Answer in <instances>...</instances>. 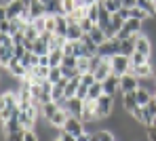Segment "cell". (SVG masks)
Listing matches in <instances>:
<instances>
[{
  "label": "cell",
  "mask_w": 156,
  "mask_h": 141,
  "mask_svg": "<svg viewBox=\"0 0 156 141\" xmlns=\"http://www.w3.org/2000/svg\"><path fill=\"white\" fill-rule=\"evenodd\" d=\"M61 65H63V67H76V65H78V57H74V55H63ZM76 70H78V67H76Z\"/></svg>",
  "instance_id": "cell-37"
},
{
  "label": "cell",
  "mask_w": 156,
  "mask_h": 141,
  "mask_svg": "<svg viewBox=\"0 0 156 141\" xmlns=\"http://www.w3.org/2000/svg\"><path fill=\"white\" fill-rule=\"evenodd\" d=\"M47 15H61V0H51L44 4Z\"/></svg>",
  "instance_id": "cell-28"
},
{
  "label": "cell",
  "mask_w": 156,
  "mask_h": 141,
  "mask_svg": "<svg viewBox=\"0 0 156 141\" xmlns=\"http://www.w3.org/2000/svg\"><path fill=\"white\" fill-rule=\"evenodd\" d=\"M101 2H104V6L112 13V15H114V13H118V11L122 9V4H120L118 0H101Z\"/></svg>",
  "instance_id": "cell-33"
},
{
  "label": "cell",
  "mask_w": 156,
  "mask_h": 141,
  "mask_svg": "<svg viewBox=\"0 0 156 141\" xmlns=\"http://www.w3.org/2000/svg\"><path fill=\"white\" fill-rule=\"evenodd\" d=\"M23 141H40V139H38V133H36V129H27L26 135H23Z\"/></svg>",
  "instance_id": "cell-41"
},
{
  "label": "cell",
  "mask_w": 156,
  "mask_h": 141,
  "mask_svg": "<svg viewBox=\"0 0 156 141\" xmlns=\"http://www.w3.org/2000/svg\"><path fill=\"white\" fill-rule=\"evenodd\" d=\"M137 36V34H135ZM135 36H129V38H125V40H120V53L122 55H133L135 53Z\"/></svg>",
  "instance_id": "cell-19"
},
{
  "label": "cell",
  "mask_w": 156,
  "mask_h": 141,
  "mask_svg": "<svg viewBox=\"0 0 156 141\" xmlns=\"http://www.w3.org/2000/svg\"><path fill=\"white\" fill-rule=\"evenodd\" d=\"M101 95H104V84H101V82L97 80L95 84L89 86V97H87V99H93V101H97V99H99Z\"/></svg>",
  "instance_id": "cell-25"
},
{
  "label": "cell",
  "mask_w": 156,
  "mask_h": 141,
  "mask_svg": "<svg viewBox=\"0 0 156 141\" xmlns=\"http://www.w3.org/2000/svg\"><path fill=\"white\" fill-rule=\"evenodd\" d=\"M6 72L11 74V78H15V80H23L27 76V67L19 61V59H13L11 61V65L6 67Z\"/></svg>",
  "instance_id": "cell-9"
},
{
  "label": "cell",
  "mask_w": 156,
  "mask_h": 141,
  "mask_svg": "<svg viewBox=\"0 0 156 141\" xmlns=\"http://www.w3.org/2000/svg\"><path fill=\"white\" fill-rule=\"evenodd\" d=\"M63 61V51H49V65L51 67H59Z\"/></svg>",
  "instance_id": "cell-29"
},
{
  "label": "cell",
  "mask_w": 156,
  "mask_h": 141,
  "mask_svg": "<svg viewBox=\"0 0 156 141\" xmlns=\"http://www.w3.org/2000/svg\"><path fill=\"white\" fill-rule=\"evenodd\" d=\"M40 2H42V4H47V2H51V0H40Z\"/></svg>",
  "instance_id": "cell-52"
},
{
  "label": "cell",
  "mask_w": 156,
  "mask_h": 141,
  "mask_svg": "<svg viewBox=\"0 0 156 141\" xmlns=\"http://www.w3.org/2000/svg\"><path fill=\"white\" fill-rule=\"evenodd\" d=\"M68 118H70V114H68V110H66V108H61V110H57V112H55V116H53L51 120H47V122H49L51 126H55L57 131H61Z\"/></svg>",
  "instance_id": "cell-15"
},
{
  "label": "cell",
  "mask_w": 156,
  "mask_h": 141,
  "mask_svg": "<svg viewBox=\"0 0 156 141\" xmlns=\"http://www.w3.org/2000/svg\"><path fill=\"white\" fill-rule=\"evenodd\" d=\"M15 131H23L21 122L17 116L9 118V120H2V135H9V133H15Z\"/></svg>",
  "instance_id": "cell-16"
},
{
  "label": "cell",
  "mask_w": 156,
  "mask_h": 141,
  "mask_svg": "<svg viewBox=\"0 0 156 141\" xmlns=\"http://www.w3.org/2000/svg\"><path fill=\"white\" fill-rule=\"evenodd\" d=\"M110 65H112V74L120 78V76H125V74L131 72V57L118 53V55L110 57Z\"/></svg>",
  "instance_id": "cell-1"
},
{
  "label": "cell",
  "mask_w": 156,
  "mask_h": 141,
  "mask_svg": "<svg viewBox=\"0 0 156 141\" xmlns=\"http://www.w3.org/2000/svg\"><path fill=\"white\" fill-rule=\"evenodd\" d=\"M87 17L97 26V21H99V2H95V4H89L87 6Z\"/></svg>",
  "instance_id": "cell-27"
},
{
  "label": "cell",
  "mask_w": 156,
  "mask_h": 141,
  "mask_svg": "<svg viewBox=\"0 0 156 141\" xmlns=\"http://www.w3.org/2000/svg\"><path fill=\"white\" fill-rule=\"evenodd\" d=\"M78 72L84 74V72H91V57H78Z\"/></svg>",
  "instance_id": "cell-31"
},
{
  "label": "cell",
  "mask_w": 156,
  "mask_h": 141,
  "mask_svg": "<svg viewBox=\"0 0 156 141\" xmlns=\"http://www.w3.org/2000/svg\"><path fill=\"white\" fill-rule=\"evenodd\" d=\"M57 110H61L59 108V103H55V101H49V103H42L40 105V118H44V120H51L55 112Z\"/></svg>",
  "instance_id": "cell-17"
},
{
  "label": "cell",
  "mask_w": 156,
  "mask_h": 141,
  "mask_svg": "<svg viewBox=\"0 0 156 141\" xmlns=\"http://www.w3.org/2000/svg\"><path fill=\"white\" fill-rule=\"evenodd\" d=\"M122 108L131 114V116H135L137 110L141 108L139 103H137V97H135V93H127V95H122Z\"/></svg>",
  "instance_id": "cell-13"
},
{
  "label": "cell",
  "mask_w": 156,
  "mask_h": 141,
  "mask_svg": "<svg viewBox=\"0 0 156 141\" xmlns=\"http://www.w3.org/2000/svg\"><path fill=\"white\" fill-rule=\"evenodd\" d=\"M11 29H13V26H11V21H9V19H4V21L0 23V32H4V34H11Z\"/></svg>",
  "instance_id": "cell-45"
},
{
  "label": "cell",
  "mask_w": 156,
  "mask_h": 141,
  "mask_svg": "<svg viewBox=\"0 0 156 141\" xmlns=\"http://www.w3.org/2000/svg\"><path fill=\"white\" fill-rule=\"evenodd\" d=\"M150 2H156V0H150Z\"/></svg>",
  "instance_id": "cell-54"
},
{
  "label": "cell",
  "mask_w": 156,
  "mask_h": 141,
  "mask_svg": "<svg viewBox=\"0 0 156 141\" xmlns=\"http://www.w3.org/2000/svg\"><path fill=\"white\" fill-rule=\"evenodd\" d=\"M133 17V19H141V21H146V19H150V15L146 13V11H141L139 6H133V9H129V19Z\"/></svg>",
  "instance_id": "cell-30"
},
{
  "label": "cell",
  "mask_w": 156,
  "mask_h": 141,
  "mask_svg": "<svg viewBox=\"0 0 156 141\" xmlns=\"http://www.w3.org/2000/svg\"><path fill=\"white\" fill-rule=\"evenodd\" d=\"M38 65H44V67H51V65H49V53H47V55H40V63H38Z\"/></svg>",
  "instance_id": "cell-47"
},
{
  "label": "cell",
  "mask_w": 156,
  "mask_h": 141,
  "mask_svg": "<svg viewBox=\"0 0 156 141\" xmlns=\"http://www.w3.org/2000/svg\"><path fill=\"white\" fill-rule=\"evenodd\" d=\"M93 74H95V80H99V82H104L105 78L112 74V65H110V59H101V63L93 70Z\"/></svg>",
  "instance_id": "cell-12"
},
{
  "label": "cell",
  "mask_w": 156,
  "mask_h": 141,
  "mask_svg": "<svg viewBox=\"0 0 156 141\" xmlns=\"http://www.w3.org/2000/svg\"><path fill=\"white\" fill-rule=\"evenodd\" d=\"M63 55H74V40H68L63 46Z\"/></svg>",
  "instance_id": "cell-44"
},
{
  "label": "cell",
  "mask_w": 156,
  "mask_h": 141,
  "mask_svg": "<svg viewBox=\"0 0 156 141\" xmlns=\"http://www.w3.org/2000/svg\"><path fill=\"white\" fill-rule=\"evenodd\" d=\"M95 137L97 141H116V133L110 129H99V131H95Z\"/></svg>",
  "instance_id": "cell-26"
},
{
  "label": "cell",
  "mask_w": 156,
  "mask_h": 141,
  "mask_svg": "<svg viewBox=\"0 0 156 141\" xmlns=\"http://www.w3.org/2000/svg\"><path fill=\"white\" fill-rule=\"evenodd\" d=\"M120 53V40L114 36V38H108L104 44H99V49H97V55L105 57V59H110V57L118 55Z\"/></svg>",
  "instance_id": "cell-4"
},
{
  "label": "cell",
  "mask_w": 156,
  "mask_h": 141,
  "mask_svg": "<svg viewBox=\"0 0 156 141\" xmlns=\"http://www.w3.org/2000/svg\"><path fill=\"white\" fill-rule=\"evenodd\" d=\"M44 32L55 34V15H44Z\"/></svg>",
  "instance_id": "cell-36"
},
{
  "label": "cell",
  "mask_w": 156,
  "mask_h": 141,
  "mask_svg": "<svg viewBox=\"0 0 156 141\" xmlns=\"http://www.w3.org/2000/svg\"><path fill=\"white\" fill-rule=\"evenodd\" d=\"M78 26H80V29H82L84 34H89L91 29L95 28V23H93V21H91L89 17H84V19H80V21H78Z\"/></svg>",
  "instance_id": "cell-38"
},
{
  "label": "cell",
  "mask_w": 156,
  "mask_h": 141,
  "mask_svg": "<svg viewBox=\"0 0 156 141\" xmlns=\"http://www.w3.org/2000/svg\"><path fill=\"white\" fill-rule=\"evenodd\" d=\"M23 135H26V129H23V131H15V133L4 135V141H23Z\"/></svg>",
  "instance_id": "cell-39"
},
{
  "label": "cell",
  "mask_w": 156,
  "mask_h": 141,
  "mask_svg": "<svg viewBox=\"0 0 156 141\" xmlns=\"http://www.w3.org/2000/svg\"><path fill=\"white\" fill-rule=\"evenodd\" d=\"M139 32H144V21L141 19H127L125 21V26L120 28V32L116 34V38L118 40H125V38H129V36H135V34H139Z\"/></svg>",
  "instance_id": "cell-2"
},
{
  "label": "cell",
  "mask_w": 156,
  "mask_h": 141,
  "mask_svg": "<svg viewBox=\"0 0 156 141\" xmlns=\"http://www.w3.org/2000/svg\"><path fill=\"white\" fill-rule=\"evenodd\" d=\"M68 26H70V21H68L66 15H55V34L57 36H66L68 34Z\"/></svg>",
  "instance_id": "cell-18"
},
{
  "label": "cell",
  "mask_w": 156,
  "mask_h": 141,
  "mask_svg": "<svg viewBox=\"0 0 156 141\" xmlns=\"http://www.w3.org/2000/svg\"><path fill=\"white\" fill-rule=\"evenodd\" d=\"M122 6L125 9H133V6H137V0H122Z\"/></svg>",
  "instance_id": "cell-48"
},
{
  "label": "cell",
  "mask_w": 156,
  "mask_h": 141,
  "mask_svg": "<svg viewBox=\"0 0 156 141\" xmlns=\"http://www.w3.org/2000/svg\"><path fill=\"white\" fill-rule=\"evenodd\" d=\"M59 139L61 141H76V135H72L68 131H59Z\"/></svg>",
  "instance_id": "cell-43"
},
{
  "label": "cell",
  "mask_w": 156,
  "mask_h": 141,
  "mask_svg": "<svg viewBox=\"0 0 156 141\" xmlns=\"http://www.w3.org/2000/svg\"><path fill=\"white\" fill-rule=\"evenodd\" d=\"M114 99L116 97H110V95H101L97 99V118L99 120H108L114 114Z\"/></svg>",
  "instance_id": "cell-3"
},
{
  "label": "cell",
  "mask_w": 156,
  "mask_h": 141,
  "mask_svg": "<svg viewBox=\"0 0 156 141\" xmlns=\"http://www.w3.org/2000/svg\"><path fill=\"white\" fill-rule=\"evenodd\" d=\"M91 139H93V133L91 131H84V133H80L76 137V141H91Z\"/></svg>",
  "instance_id": "cell-46"
},
{
  "label": "cell",
  "mask_w": 156,
  "mask_h": 141,
  "mask_svg": "<svg viewBox=\"0 0 156 141\" xmlns=\"http://www.w3.org/2000/svg\"><path fill=\"white\" fill-rule=\"evenodd\" d=\"M0 82H2V76H0Z\"/></svg>",
  "instance_id": "cell-53"
},
{
  "label": "cell",
  "mask_w": 156,
  "mask_h": 141,
  "mask_svg": "<svg viewBox=\"0 0 156 141\" xmlns=\"http://www.w3.org/2000/svg\"><path fill=\"white\" fill-rule=\"evenodd\" d=\"M89 36H91V40L99 46V44H104L105 40H108V36H105V32H104V28H99V26H95V28L89 32Z\"/></svg>",
  "instance_id": "cell-20"
},
{
  "label": "cell",
  "mask_w": 156,
  "mask_h": 141,
  "mask_svg": "<svg viewBox=\"0 0 156 141\" xmlns=\"http://www.w3.org/2000/svg\"><path fill=\"white\" fill-rule=\"evenodd\" d=\"M61 131H68V133H72V135H80V133H84L87 131V124H84V120L82 118H76V116H70L68 120H66V124H63V129Z\"/></svg>",
  "instance_id": "cell-8"
},
{
  "label": "cell",
  "mask_w": 156,
  "mask_h": 141,
  "mask_svg": "<svg viewBox=\"0 0 156 141\" xmlns=\"http://www.w3.org/2000/svg\"><path fill=\"white\" fill-rule=\"evenodd\" d=\"M146 139L148 141H156V122L150 124V126H146Z\"/></svg>",
  "instance_id": "cell-40"
},
{
  "label": "cell",
  "mask_w": 156,
  "mask_h": 141,
  "mask_svg": "<svg viewBox=\"0 0 156 141\" xmlns=\"http://www.w3.org/2000/svg\"><path fill=\"white\" fill-rule=\"evenodd\" d=\"M135 97H137V103H139V105L144 108V105H146V103H148V101L152 99V93H150L148 88H144V86H139V88L135 91Z\"/></svg>",
  "instance_id": "cell-23"
},
{
  "label": "cell",
  "mask_w": 156,
  "mask_h": 141,
  "mask_svg": "<svg viewBox=\"0 0 156 141\" xmlns=\"http://www.w3.org/2000/svg\"><path fill=\"white\" fill-rule=\"evenodd\" d=\"M78 6H80L78 0H61V15H72Z\"/></svg>",
  "instance_id": "cell-24"
},
{
  "label": "cell",
  "mask_w": 156,
  "mask_h": 141,
  "mask_svg": "<svg viewBox=\"0 0 156 141\" xmlns=\"http://www.w3.org/2000/svg\"><path fill=\"white\" fill-rule=\"evenodd\" d=\"M97 80H95V74L93 72H84V74H80V84H84V86H91V84H95Z\"/></svg>",
  "instance_id": "cell-34"
},
{
  "label": "cell",
  "mask_w": 156,
  "mask_h": 141,
  "mask_svg": "<svg viewBox=\"0 0 156 141\" xmlns=\"http://www.w3.org/2000/svg\"><path fill=\"white\" fill-rule=\"evenodd\" d=\"M82 36H84V32L80 29L78 23H70V26H68V34H66L68 40H80Z\"/></svg>",
  "instance_id": "cell-22"
},
{
  "label": "cell",
  "mask_w": 156,
  "mask_h": 141,
  "mask_svg": "<svg viewBox=\"0 0 156 141\" xmlns=\"http://www.w3.org/2000/svg\"><path fill=\"white\" fill-rule=\"evenodd\" d=\"M15 44H13V38H11V42H6V44H0V67L2 70H6L9 65H11V61L15 59Z\"/></svg>",
  "instance_id": "cell-7"
},
{
  "label": "cell",
  "mask_w": 156,
  "mask_h": 141,
  "mask_svg": "<svg viewBox=\"0 0 156 141\" xmlns=\"http://www.w3.org/2000/svg\"><path fill=\"white\" fill-rule=\"evenodd\" d=\"M76 97H78V99H82V101H84V99L89 97V86H84V84H78Z\"/></svg>",
  "instance_id": "cell-42"
},
{
  "label": "cell",
  "mask_w": 156,
  "mask_h": 141,
  "mask_svg": "<svg viewBox=\"0 0 156 141\" xmlns=\"http://www.w3.org/2000/svg\"><path fill=\"white\" fill-rule=\"evenodd\" d=\"M6 108V99H4V95H0V112Z\"/></svg>",
  "instance_id": "cell-51"
},
{
  "label": "cell",
  "mask_w": 156,
  "mask_h": 141,
  "mask_svg": "<svg viewBox=\"0 0 156 141\" xmlns=\"http://www.w3.org/2000/svg\"><path fill=\"white\" fill-rule=\"evenodd\" d=\"M148 61H150V57L141 55V53H133V55H131V67H133V65H141V63H148Z\"/></svg>",
  "instance_id": "cell-35"
},
{
  "label": "cell",
  "mask_w": 156,
  "mask_h": 141,
  "mask_svg": "<svg viewBox=\"0 0 156 141\" xmlns=\"http://www.w3.org/2000/svg\"><path fill=\"white\" fill-rule=\"evenodd\" d=\"M21 63L26 65L27 70H32V67H36L38 63H40V55H36V53H32V51H27L23 59H21Z\"/></svg>",
  "instance_id": "cell-21"
},
{
  "label": "cell",
  "mask_w": 156,
  "mask_h": 141,
  "mask_svg": "<svg viewBox=\"0 0 156 141\" xmlns=\"http://www.w3.org/2000/svg\"><path fill=\"white\" fill-rule=\"evenodd\" d=\"M118 15H120V17H122V19L127 21V19H129V9H125V6H122V9L118 11Z\"/></svg>",
  "instance_id": "cell-49"
},
{
  "label": "cell",
  "mask_w": 156,
  "mask_h": 141,
  "mask_svg": "<svg viewBox=\"0 0 156 141\" xmlns=\"http://www.w3.org/2000/svg\"><path fill=\"white\" fill-rule=\"evenodd\" d=\"M4 19H6V6H4V4H0V23H2Z\"/></svg>",
  "instance_id": "cell-50"
},
{
  "label": "cell",
  "mask_w": 156,
  "mask_h": 141,
  "mask_svg": "<svg viewBox=\"0 0 156 141\" xmlns=\"http://www.w3.org/2000/svg\"><path fill=\"white\" fill-rule=\"evenodd\" d=\"M70 116H76V118H82V108H84V101L78 99V97H70L66 99V105H63Z\"/></svg>",
  "instance_id": "cell-11"
},
{
  "label": "cell",
  "mask_w": 156,
  "mask_h": 141,
  "mask_svg": "<svg viewBox=\"0 0 156 141\" xmlns=\"http://www.w3.org/2000/svg\"><path fill=\"white\" fill-rule=\"evenodd\" d=\"M101 84H104V95L116 97V95L120 93V91H118V86H120V78H118V76H114V74H110Z\"/></svg>",
  "instance_id": "cell-10"
},
{
  "label": "cell",
  "mask_w": 156,
  "mask_h": 141,
  "mask_svg": "<svg viewBox=\"0 0 156 141\" xmlns=\"http://www.w3.org/2000/svg\"><path fill=\"white\" fill-rule=\"evenodd\" d=\"M135 53H141L146 57H152V38L144 32L135 36Z\"/></svg>",
  "instance_id": "cell-5"
},
{
  "label": "cell",
  "mask_w": 156,
  "mask_h": 141,
  "mask_svg": "<svg viewBox=\"0 0 156 141\" xmlns=\"http://www.w3.org/2000/svg\"><path fill=\"white\" fill-rule=\"evenodd\" d=\"M61 78H63V74H61V65H59V67H51V70H49V78H47V80H49L51 84L59 82Z\"/></svg>",
  "instance_id": "cell-32"
},
{
  "label": "cell",
  "mask_w": 156,
  "mask_h": 141,
  "mask_svg": "<svg viewBox=\"0 0 156 141\" xmlns=\"http://www.w3.org/2000/svg\"><path fill=\"white\" fill-rule=\"evenodd\" d=\"M139 88V78L135 76V74H125V76H120V86H118V91H120V95H127V93H135Z\"/></svg>",
  "instance_id": "cell-6"
},
{
  "label": "cell",
  "mask_w": 156,
  "mask_h": 141,
  "mask_svg": "<svg viewBox=\"0 0 156 141\" xmlns=\"http://www.w3.org/2000/svg\"><path fill=\"white\" fill-rule=\"evenodd\" d=\"M27 11H30V21H34V19H40V17H44V15H47V11H44V4H42L40 0H32V2L27 4Z\"/></svg>",
  "instance_id": "cell-14"
}]
</instances>
